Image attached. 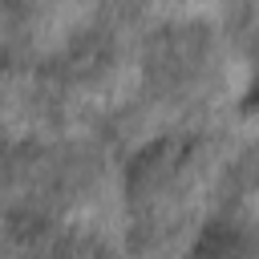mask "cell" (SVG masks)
<instances>
[{
  "label": "cell",
  "mask_w": 259,
  "mask_h": 259,
  "mask_svg": "<svg viewBox=\"0 0 259 259\" xmlns=\"http://www.w3.org/2000/svg\"><path fill=\"white\" fill-rule=\"evenodd\" d=\"M214 61V28L202 20L162 24L146 45V77L154 89H194Z\"/></svg>",
  "instance_id": "obj_1"
},
{
  "label": "cell",
  "mask_w": 259,
  "mask_h": 259,
  "mask_svg": "<svg viewBox=\"0 0 259 259\" xmlns=\"http://www.w3.org/2000/svg\"><path fill=\"white\" fill-rule=\"evenodd\" d=\"M190 259H251V235L235 219H214L198 231Z\"/></svg>",
  "instance_id": "obj_2"
}]
</instances>
